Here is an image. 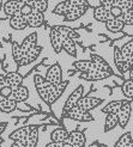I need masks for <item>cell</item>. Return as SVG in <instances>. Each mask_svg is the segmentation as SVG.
Masks as SVG:
<instances>
[{"instance_id":"e575fe53","label":"cell","mask_w":133,"mask_h":147,"mask_svg":"<svg viewBox=\"0 0 133 147\" xmlns=\"http://www.w3.org/2000/svg\"><path fill=\"white\" fill-rule=\"evenodd\" d=\"M133 145V138H132V133L131 131H127V133H125L117 142L115 144L116 147H132Z\"/></svg>"},{"instance_id":"9c48e42d","label":"cell","mask_w":133,"mask_h":147,"mask_svg":"<svg viewBox=\"0 0 133 147\" xmlns=\"http://www.w3.org/2000/svg\"><path fill=\"white\" fill-rule=\"evenodd\" d=\"M42 47L41 46H37L36 45L35 47L30 48L29 50H26L24 55H23V59H22V61H20V65H19V67H22V66H26V65H30L33 63L34 61H36L39 59V56L41 55L42 53Z\"/></svg>"},{"instance_id":"bcb514c9","label":"cell","mask_w":133,"mask_h":147,"mask_svg":"<svg viewBox=\"0 0 133 147\" xmlns=\"http://www.w3.org/2000/svg\"><path fill=\"white\" fill-rule=\"evenodd\" d=\"M47 147H64V142H56V141H50L46 145Z\"/></svg>"},{"instance_id":"3957f363","label":"cell","mask_w":133,"mask_h":147,"mask_svg":"<svg viewBox=\"0 0 133 147\" xmlns=\"http://www.w3.org/2000/svg\"><path fill=\"white\" fill-rule=\"evenodd\" d=\"M44 79L52 85H58L59 83L62 82V69H61V66L59 65L58 62L53 63L50 67L47 69L46 73V77Z\"/></svg>"},{"instance_id":"ab89813d","label":"cell","mask_w":133,"mask_h":147,"mask_svg":"<svg viewBox=\"0 0 133 147\" xmlns=\"http://www.w3.org/2000/svg\"><path fill=\"white\" fill-rule=\"evenodd\" d=\"M11 93H12V89L7 85H4L1 89H0V97H10Z\"/></svg>"},{"instance_id":"7bdbcfd3","label":"cell","mask_w":133,"mask_h":147,"mask_svg":"<svg viewBox=\"0 0 133 147\" xmlns=\"http://www.w3.org/2000/svg\"><path fill=\"white\" fill-rule=\"evenodd\" d=\"M100 5L107 7V9H110L116 5V0H100Z\"/></svg>"},{"instance_id":"52a82bcc","label":"cell","mask_w":133,"mask_h":147,"mask_svg":"<svg viewBox=\"0 0 133 147\" xmlns=\"http://www.w3.org/2000/svg\"><path fill=\"white\" fill-rule=\"evenodd\" d=\"M112 74L106 71H101V69H94V71H89V72H80L79 78L83 80H88V82H98V80H105Z\"/></svg>"},{"instance_id":"ffe728a7","label":"cell","mask_w":133,"mask_h":147,"mask_svg":"<svg viewBox=\"0 0 133 147\" xmlns=\"http://www.w3.org/2000/svg\"><path fill=\"white\" fill-rule=\"evenodd\" d=\"M72 65H73V67L79 72H89V71L97 69L95 62L91 60H76Z\"/></svg>"},{"instance_id":"8d00e7d4","label":"cell","mask_w":133,"mask_h":147,"mask_svg":"<svg viewBox=\"0 0 133 147\" xmlns=\"http://www.w3.org/2000/svg\"><path fill=\"white\" fill-rule=\"evenodd\" d=\"M33 10L40 11L42 13H44L48 10V0H33L30 3Z\"/></svg>"},{"instance_id":"816d5d0a","label":"cell","mask_w":133,"mask_h":147,"mask_svg":"<svg viewBox=\"0 0 133 147\" xmlns=\"http://www.w3.org/2000/svg\"><path fill=\"white\" fill-rule=\"evenodd\" d=\"M3 142H4V139H3V138H1V136H0V145H1V144H3Z\"/></svg>"},{"instance_id":"836d02e7","label":"cell","mask_w":133,"mask_h":147,"mask_svg":"<svg viewBox=\"0 0 133 147\" xmlns=\"http://www.w3.org/2000/svg\"><path fill=\"white\" fill-rule=\"evenodd\" d=\"M121 22H124L125 25H132L133 23V9L130 7V9H122V12L119 17Z\"/></svg>"},{"instance_id":"f907efd6","label":"cell","mask_w":133,"mask_h":147,"mask_svg":"<svg viewBox=\"0 0 133 147\" xmlns=\"http://www.w3.org/2000/svg\"><path fill=\"white\" fill-rule=\"evenodd\" d=\"M3 4H4V1H3V0H0V11H1V7H3Z\"/></svg>"},{"instance_id":"7c38bea8","label":"cell","mask_w":133,"mask_h":147,"mask_svg":"<svg viewBox=\"0 0 133 147\" xmlns=\"http://www.w3.org/2000/svg\"><path fill=\"white\" fill-rule=\"evenodd\" d=\"M9 24L11 26V29L13 30H24L25 28H28V23H26V16L22 14L20 12L13 14L10 17Z\"/></svg>"},{"instance_id":"ee69618b","label":"cell","mask_w":133,"mask_h":147,"mask_svg":"<svg viewBox=\"0 0 133 147\" xmlns=\"http://www.w3.org/2000/svg\"><path fill=\"white\" fill-rule=\"evenodd\" d=\"M12 147H26V140L25 139H17V140H13Z\"/></svg>"},{"instance_id":"484cf974","label":"cell","mask_w":133,"mask_h":147,"mask_svg":"<svg viewBox=\"0 0 133 147\" xmlns=\"http://www.w3.org/2000/svg\"><path fill=\"white\" fill-rule=\"evenodd\" d=\"M11 51H12V56H13L14 62H16L17 66L19 67L20 61H22V59H23V55H24V51H23V49H22V46L19 45L18 42L12 41V42H11Z\"/></svg>"},{"instance_id":"ba28073f","label":"cell","mask_w":133,"mask_h":147,"mask_svg":"<svg viewBox=\"0 0 133 147\" xmlns=\"http://www.w3.org/2000/svg\"><path fill=\"white\" fill-rule=\"evenodd\" d=\"M83 96H84V87L80 85V86H78L77 89L70 94L69 98L66 99L65 104H64V109H62V114H65V113L67 111V110H70L71 108L76 107L77 103H78V100L82 98Z\"/></svg>"},{"instance_id":"5bb4252c","label":"cell","mask_w":133,"mask_h":147,"mask_svg":"<svg viewBox=\"0 0 133 147\" xmlns=\"http://www.w3.org/2000/svg\"><path fill=\"white\" fill-rule=\"evenodd\" d=\"M26 23H28V26H30V28H40V26H42L43 23H44L43 13L40 12V11L33 10L26 16Z\"/></svg>"},{"instance_id":"d6986e66","label":"cell","mask_w":133,"mask_h":147,"mask_svg":"<svg viewBox=\"0 0 133 147\" xmlns=\"http://www.w3.org/2000/svg\"><path fill=\"white\" fill-rule=\"evenodd\" d=\"M18 103L10 97H0V111L5 114L13 113Z\"/></svg>"},{"instance_id":"7402d4cb","label":"cell","mask_w":133,"mask_h":147,"mask_svg":"<svg viewBox=\"0 0 133 147\" xmlns=\"http://www.w3.org/2000/svg\"><path fill=\"white\" fill-rule=\"evenodd\" d=\"M120 51L122 56L125 57V60L127 61L128 66L132 67V65H133V42L132 40H130L127 43H125L122 48H120Z\"/></svg>"},{"instance_id":"4316f807","label":"cell","mask_w":133,"mask_h":147,"mask_svg":"<svg viewBox=\"0 0 133 147\" xmlns=\"http://www.w3.org/2000/svg\"><path fill=\"white\" fill-rule=\"evenodd\" d=\"M67 135H69V131L64 127H58L50 133V140L56 142H64L67 139Z\"/></svg>"},{"instance_id":"7dc6e473","label":"cell","mask_w":133,"mask_h":147,"mask_svg":"<svg viewBox=\"0 0 133 147\" xmlns=\"http://www.w3.org/2000/svg\"><path fill=\"white\" fill-rule=\"evenodd\" d=\"M7 128V122H0V136Z\"/></svg>"},{"instance_id":"c3c4849f","label":"cell","mask_w":133,"mask_h":147,"mask_svg":"<svg viewBox=\"0 0 133 147\" xmlns=\"http://www.w3.org/2000/svg\"><path fill=\"white\" fill-rule=\"evenodd\" d=\"M5 85V74H1L0 73V89Z\"/></svg>"},{"instance_id":"277c9868","label":"cell","mask_w":133,"mask_h":147,"mask_svg":"<svg viewBox=\"0 0 133 147\" xmlns=\"http://www.w3.org/2000/svg\"><path fill=\"white\" fill-rule=\"evenodd\" d=\"M69 85V82H61L58 85H50L48 89V104H54V103L61 97V94L64 93L66 86Z\"/></svg>"},{"instance_id":"d590c367","label":"cell","mask_w":133,"mask_h":147,"mask_svg":"<svg viewBox=\"0 0 133 147\" xmlns=\"http://www.w3.org/2000/svg\"><path fill=\"white\" fill-rule=\"evenodd\" d=\"M121 90H122V93L124 96L128 98V99H132L133 97V82L132 79H127L121 86Z\"/></svg>"},{"instance_id":"4fadbf2b","label":"cell","mask_w":133,"mask_h":147,"mask_svg":"<svg viewBox=\"0 0 133 147\" xmlns=\"http://www.w3.org/2000/svg\"><path fill=\"white\" fill-rule=\"evenodd\" d=\"M103 100L101 99V98H95V97H82L79 100H78V103H77V105L79 107V108H82V109H84V110H86V111H91L92 109H95V108H97L101 103H102Z\"/></svg>"},{"instance_id":"9a60e30c","label":"cell","mask_w":133,"mask_h":147,"mask_svg":"<svg viewBox=\"0 0 133 147\" xmlns=\"http://www.w3.org/2000/svg\"><path fill=\"white\" fill-rule=\"evenodd\" d=\"M23 84V76L18 72H9L5 74V85L10 86L12 90Z\"/></svg>"},{"instance_id":"f546056e","label":"cell","mask_w":133,"mask_h":147,"mask_svg":"<svg viewBox=\"0 0 133 147\" xmlns=\"http://www.w3.org/2000/svg\"><path fill=\"white\" fill-rule=\"evenodd\" d=\"M39 126H35L31 130L30 133H29L25 138L26 140V147H35L39 142Z\"/></svg>"},{"instance_id":"e0dca14e","label":"cell","mask_w":133,"mask_h":147,"mask_svg":"<svg viewBox=\"0 0 133 147\" xmlns=\"http://www.w3.org/2000/svg\"><path fill=\"white\" fill-rule=\"evenodd\" d=\"M10 98L14 99L17 103L25 102L29 98V89H28L26 86H24L23 84H22L20 86H18L14 90H12V93H11Z\"/></svg>"},{"instance_id":"cb8c5ba5","label":"cell","mask_w":133,"mask_h":147,"mask_svg":"<svg viewBox=\"0 0 133 147\" xmlns=\"http://www.w3.org/2000/svg\"><path fill=\"white\" fill-rule=\"evenodd\" d=\"M90 59H91V61L95 62V65H96V67H97V69L106 71V72L110 73V74H113V69L110 68V66L108 65V62H106L100 55L92 53V54H90Z\"/></svg>"},{"instance_id":"44dd1931","label":"cell","mask_w":133,"mask_h":147,"mask_svg":"<svg viewBox=\"0 0 133 147\" xmlns=\"http://www.w3.org/2000/svg\"><path fill=\"white\" fill-rule=\"evenodd\" d=\"M62 50H65L70 56L77 57V46L75 40H72L70 37H64L62 36Z\"/></svg>"},{"instance_id":"ac0fdd59","label":"cell","mask_w":133,"mask_h":147,"mask_svg":"<svg viewBox=\"0 0 133 147\" xmlns=\"http://www.w3.org/2000/svg\"><path fill=\"white\" fill-rule=\"evenodd\" d=\"M94 18L97 22H102V23H105L106 20L113 18V16H112V13H110L109 9L100 5V6H96L94 9Z\"/></svg>"},{"instance_id":"30bf717a","label":"cell","mask_w":133,"mask_h":147,"mask_svg":"<svg viewBox=\"0 0 133 147\" xmlns=\"http://www.w3.org/2000/svg\"><path fill=\"white\" fill-rule=\"evenodd\" d=\"M114 62H115L116 68L119 69V72L122 73V74L127 73L132 68L131 66H128L127 61L125 60V57L122 56L121 51H120V48L117 46H114Z\"/></svg>"},{"instance_id":"b9f144b4","label":"cell","mask_w":133,"mask_h":147,"mask_svg":"<svg viewBox=\"0 0 133 147\" xmlns=\"http://www.w3.org/2000/svg\"><path fill=\"white\" fill-rule=\"evenodd\" d=\"M33 11V7H31V5L30 4H23V6L20 7V13L22 14H24V16H28L29 13H30Z\"/></svg>"},{"instance_id":"7a4b0ae2","label":"cell","mask_w":133,"mask_h":147,"mask_svg":"<svg viewBox=\"0 0 133 147\" xmlns=\"http://www.w3.org/2000/svg\"><path fill=\"white\" fill-rule=\"evenodd\" d=\"M131 114H132V102H131V99L122 100L121 107H120L119 111H117V114H116V116H117V124H119L122 129L126 128V126L128 124Z\"/></svg>"},{"instance_id":"5b68a950","label":"cell","mask_w":133,"mask_h":147,"mask_svg":"<svg viewBox=\"0 0 133 147\" xmlns=\"http://www.w3.org/2000/svg\"><path fill=\"white\" fill-rule=\"evenodd\" d=\"M88 9H89L88 5H73L69 10V12L64 16V20L65 22H75V20L79 19L80 17H83L88 12Z\"/></svg>"},{"instance_id":"8992f818","label":"cell","mask_w":133,"mask_h":147,"mask_svg":"<svg viewBox=\"0 0 133 147\" xmlns=\"http://www.w3.org/2000/svg\"><path fill=\"white\" fill-rule=\"evenodd\" d=\"M66 142L69 144L70 147H82L86 142V136L82 130L76 129V130H72L69 133Z\"/></svg>"},{"instance_id":"2e32d148","label":"cell","mask_w":133,"mask_h":147,"mask_svg":"<svg viewBox=\"0 0 133 147\" xmlns=\"http://www.w3.org/2000/svg\"><path fill=\"white\" fill-rule=\"evenodd\" d=\"M23 6V3L18 1V0H9L5 4H3V10L5 16L11 17L13 14H16L20 11V7Z\"/></svg>"},{"instance_id":"f6af8a7d","label":"cell","mask_w":133,"mask_h":147,"mask_svg":"<svg viewBox=\"0 0 133 147\" xmlns=\"http://www.w3.org/2000/svg\"><path fill=\"white\" fill-rule=\"evenodd\" d=\"M66 1H69L71 5H88L89 6V3L86 0H66Z\"/></svg>"},{"instance_id":"6da1fadb","label":"cell","mask_w":133,"mask_h":147,"mask_svg":"<svg viewBox=\"0 0 133 147\" xmlns=\"http://www.w3.org/2000/svg\"><path fill=\"white\" fill-rule=\"evenodd\" d=\"M64 116L70 120L76 121V122H92L94 121V117L90 114V111H86V110L79 108L78 105L67 110V111L64 114Z\"/></svg>"},{"instance_id":"d6a6232c","label":"cell","mask_w":133,"mask_h":147,"mask_svg":"<svg viewBox=\"0 0 133 147\" xmlns=\"http://www.w3.org/2000/svg\"><path fill=\"white\" fill-rule=\"evenodd\" d=\"M73 5H71L69 1H66V0H62L61 3H59L54 9H53V13L54 14H58V16H65L66 13L69 12V10L71 9Z\"/></svg>"},{"instance_id":"74e56055","label":"cell","mask_w":133,"mask_h":147,"mask_svg":"<svg viewBox=\"0 0 133 147\" xmlns=\"http://www.w3.org/2000/svg\"><path fill=\"white\" fill-rule=\"evenodd\" d=\"M36 90H37V93H39L40 98L44 103H47L48 104V87H40V89H36Z\"/></svg>"},{"instance_id":"8fae6325","label":"cell","mask_w":133,"mask_h":147,"mask_svg":"<svg viewBox=\"0 0 133 147\" xmlns=\"http://www.w3.org/2000/svg\"><path fill=\"white\" fill-rule=\"evenodd\" d=\"M49 42H50V46L53 47L54 51L56 54L61 53L62 50V35L59 32L54 26H52L49 29Z\"/></svg>"},{"instance_id":"d4e9b609","label":"cell","mask_w":133,"mask_h":147,"mask_svg":"<svg viewBox=\"0 0 133 147\" xmlns=\"http://www.w3.org/2000/svg\"><path fill=\"white\" fill-rule=\"evenodd\" d=\"M56 30L60 32L64 37H70V38H72V40H78L79 38V34L75 30V29H72L71 26H66V25H55L54 26Z\"/></svg>"},{"instance_id":"603a6c76","label":"cell","mask_w":133,"mask_h":147,"mask_svg":"<svg viewBox=\"0 0 133 147\" xmlns=\"http://www.w3.org/2000/svg\"><path fill=\"white\" fill-rule=\"evenodd\" d=\"M105 24H106V28L112 32H120L126 26L124 24V22H121L119 18H110L105 22Z\"/></svg>"},{"instance_id":"60d3db41","label":"cell","mask_w":133,"mask_h":147,"mask_svg":"<svg viewBox=\"0 0 133 147\" xmlns=\"http://www.w3.org/2000/svg\"><path fill=\"white\" fill-rule=\"evenodd\" d=\"M110 13H112V16H113V18H117L121 14V12H122V9L121 7H119V6H113V7H110Z\"/></svg>"},{"instance_id":"f35d334b","label":"cell","mask_w":133,"mask_h":147,"mask_svg":"<svg viewBox=\"0 0 133 147\" xmlns=\"http://www.w3.org/2000/svg\"><path fill=\"white\" fill-rule=\"evenodd\" d=\"M116 6L121 9H130L133 7V0H116Z\"/></svg>"},{"instance_id":"681fc988","label":"cell","mask_w":133,"mask_h":147,"mask_svg":"<svg viewBox=\"0 0 133 147\" xmlns=\"http://www.w3.org/2000/svg\"><path fill=\"white\" fill-rule=\"evenodd\" d=\"M18 1H20V3H23V4H30L33 0H18Z\"/></svg>"},{"instance_id":"f1b7e54d","label":"cell","mask_w":133,"mask_h":147,"mask_svg":"<svg viewBox=\"0 0 133 147\" xmlns=\"http://www.w3.org/2000/svg\"><path fill=\"white\" fill-rule=\"evenodd\" d=\"M36 45H37V32H31L30 35H28L23 40V42L20 43L22 49H23L24 53L30 48L35 47Z\"/></svg>"},{"instance_id":"4dcf8cb0","label":"cell","mask_w":133,"mask_h":147,"mask_svg":"<svg viewBox=\"0 0 133 147\" xmlns=\"http://www.w3.org/2000/svg\"><path fill=\"white\" fill-rule=\"evenodd\" d=\"M117 126V116L116 114H106V120H105V131H110Z\"/></svg>"},{"instance_id":"1f68e13d","label":"cell","mask_w":133,"mask_h":147,"mask_svg":"<svg viewBox=\"0 0 133 147\" xmlns=\"http://www.w3.org/2000/svg\"><path fill=\"white\" fill-rule=\"evenodd\" d=\"M121 103H122V100H112V102L107 103V104L103 107L102 113H105V114H117V111H119V109L121 107Z\"/></svg>"},{"instance_id":"83f0119b","label":"cell","mask_w":133,"mask_h":147,"mask_svg":"<svg viewBox=\"0 0 133 147\" xmlns=\"http://www.w3.org/2000/svg\"><path fill=\"white\" fill-rule=\"evenodd\" d=\"M35 126H24V127H20L16 130H13L12 133L9 135L10 140H17V139H25L26 135L30 133V130L34 128Z\"/></svg>"},{"instance_id":"f5cc1de1","label":"cell","mask_w":133,"mask_h":147,"mask_svg":"<svg viewBox=\"0 0 133 147\" xmlns=\"http://www.w3.org/2000/svg\"><path fill=\"white\" fill-rule=\"evenodd\" d=\"M3 48V45H1V42H0V49H1Z\"/></svg>"}]
</instances>
